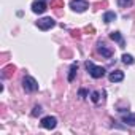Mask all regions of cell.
Segmentation results:
<instances>
[{"label": "cell", "instance_id": "obj_1", "mask_svg": "<svg viewBox=\"0 0 135 135\" xmlns=\"http://www.w3.org/2000/svg\"><path fill=\"white\" fill-rule=\"evenodd\" d=\"M86 65V70L89 72V75L92 76V78H102L103 75H105V69H103V67H99V65H94L92 62H86L84 64Z\"/></svg>", "mask_w": 135, "mask_h": 135}, {"label": "cell", "instance_id": "obj_2", "mask_svg": "<svg viewBox=\"0 0 135 135\" xmlns=\"http://www.w3.org/2000/svg\"><path fill=\"white\" fill-rule=\"evenodd\" d=\"M22 86H24L26 92H37V91H38V83H37V80L32 78V76H24Z\"/></svg>", "mask_w": 135, "mask_h": 135}, {"label": "cell", "instance_id": "obj_3", "mask_svg": "<svg viewBox=\"0 0 135 135\" xmlns=\"http://www.w3.org/2000/svg\"><path fill=\"white\" fill-rule=\"evenodd\" d=\"M70 8L76 13H83L89 8V3L86 2V0H72V3H70Z\"/></svg>", "mask_w": 135, "mask_h": 135}, {"label": "cell", "instance_id": "obj_4", "mask_svg": "<svg viewBox=\"0 0 135 135\" xmlns=\"http://www.w3.org/2000/svg\"><path fill=\"white\" fill-rule=\"evenodd\" d=\"M54 26H56V21L52 18H41V19L37 21V27L41 29V30H49Z\"/></svg>", "mask_w": 135, "mask_h": 135}, {"label": "cell", "instance_id": "obj_5", "mask_svg": "<svg viewBox=\"0 0 135 135\" xmlns=\"http://www.w3.org/2000/svg\"><path fill=\"white\" fill-rule=\"evenodd\" d=\"M41 127L43 129H48V130H51V129H54L56 126H57V119L54 118V116H45V118H41Z\"/></svg>", "mask_w": 135, "mask_h": 135}, {"label": "cell", "instance_id": "obj_6", "mask_svg": "<svg viewBox=\"0 0 135 135\" xmlns=\"http://www.w3.org/2000/svg\"><path fill=\"white\" fill-rule=\"evenodd\" d=\"M32 11L35 15H41L46 11V3L43 2V0H35V2L32 3Z\"/></svg>", "mask_w": 135, "mask_h": 135}, {"label": "cell", "instance_id": "obj_7", "mask_svg": "<svg viewBox=\"0 0 135 135\" xmlns=\"http://www.w3.org/2000/svg\"><path fill=\"white\" fill-rule=\"evenodd\" d=\"M108 80H110L111 83H119V81L124 80V73H122L121 70H114V72H111V73L108 75Z\"/></svg>", "mask_w": 135, "mask_h": 135}, {"label": "cell", "instance_id": "obj_8", "mask_svg": "<svg viewBox=\"0 0 135 135\" xmlns=\"http://www.w3.org/2000/svg\"><path fill=\"white\" fill-rule=\"evenodd\" d=\"M97 46H99V48H97V51H99V54H102L103 57H107V59H110V57L113 56V51H111V49H108V48H107V46H105L103 43H99Z\"/></svg>", "mask_w": 135, "mask_h": 135}, {"label": "cell", "instance_id": "obj_9", "mask_svg": "<svg viewBox=\"0 0 135 135\" xmlns=\"http://www.w3.org/2000/svg\"><path fill=\"white\" fill-rule=\"evenodd\" d=\"M122 122H126L127 126H135V114L127 113L126 116H122Z\"/></svg>", "mask_w": 135, "mask_h": 135}, {"label": "cell", "instance_id": "obj_10", "mask_svg": "<svg viewBox=\"0 0 135 135\" xmlns=\"http://www.w3.org/2000/svg\"><path fill=\"white\" fill-rule=\"evenodd\" d=\"M114 19H116V13H114V11H107V13L103 15V21H105L107 24L113 22Z\"/></svg>", "mask_w": 135, "mask_h": 135}, {"label": "cell", "instance_id": "obj_11", "mask_svg": "<svg viewBox=\"0 0 135 135\" xmlns=\"http://www.w3.org/2000/svg\"><path fill=\"white\" fill-rule=\"evenodd\" d=\"M110 38H111V40H114V41H118V43H119V46H124V38L121 37V33H119V32H113V33L110 35Z\"/></svg>", "mask_w": 135, "mask_h": 135}, {"label": "cell", "instance_id": "obj_12", "mask_svg": "<svg viewBox=\"0 0 135 135\" xmlns=\"http://www.w3.org/2000/svg\"><path fill=\"white\" fill-rule=\"evenodd\" d=\"M76 70H78V65H76V64H73V65L70 67V73H69V81H73V80H75Z\"/></svg>", "mask_w": 135, "mask_h": 135}, {"label": "cell", "instance_id": "obj_13", "mask_svg": "<svg viewBox=\"0 0 135 135\" xmlns=\"http://www.w3.org/2000/svg\"><path fill=\"white\" fill-rule=\"evenodd\" d=\"M122 62H124V64L132 65V64H135V59H133L130 54H122Z\"/></svg>", "mask_w": 135, "mask_h": 135}, {"label": "cell", "instance_id": "obj_14", "mask_svg": "<svg viewBox=\"0 0 135 135\" xmlns=\"http://www.w3.org/2000/svg\"><path fill=\"white\" fill-rule=\"evenodd\" d=\"M91 100H92L94 103H97V102L100 100V92H99V91H94V92L91 94Z\"/></svg>", "mask_w": 135, "mask_h": 135}, {"label": "cell", "instance_id": "obj_15", "mask_svg": "<svg viewBox=\"0 0 135 135\" xmlns=\"http://www.w3.org/2000/svg\"><path fill=\"white\" fill-rule=\"evenodd\" d=\"M118 5L122 8H127L129 5H132V0H118Z\"/></svg>", "mask_w": 135, "mask_h": 135}, {"label": "cell", "instance_id": "obj_16", "mask_svg": "<svg viewBox=\"0 0 135 135\" xmlns=\"http://www.w3.org/2000/svg\"><path fill=\"white\" fill-rule=\"evenodd\" d=\"M40 113H41V108H40V107H38V105H37V107H35V108H33V111H32V116H38V114H40Z\"/></svg>", "mask_w": 135, "mask_h": 135}]
</instances>
